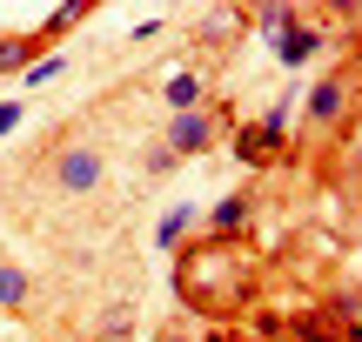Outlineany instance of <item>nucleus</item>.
I'll return each mask as SVG.
<instances>
[{
	"label": "nucleus",
	"mask_w": 362,
	"mask_h": 342,
	"mask_svg": "<svg viewBox=\"0 0 362 342\" xmlns=\"http://www.w3.org/2000/svg\"><path fill=\"white\" fill-rule=\"evenodd\" d=\"M342 107H349V81H322V88L309 94V121H342Z\"/></svg>",
	"instance_id": "nucleus-5"
},
{
	"label": "nucleus",
	"mask_w": 362,
	"mask_h": 342,
	"mask_svg": "<svg viewBox=\"0 0 362 342\" xmlns=\"http://www.w3.org/2000/svg\"><path fill=\"white\" fill-rule=\"evenodd\" d=\"M0 309H27V276L13 262H0Z\"/></svg>",
	"instance_id": "nucleus-8"
},
{
	"label": "nucleus",
	"mask_w": 362,
	"mask_h": 342,
	"mask_svg": "<svg viewBox=\"0 0 362 342\" xmlns=\"http://www.w3.org/2000/svg\"><path fill=\"white\" fill-rule=\"evenodd\" d=\"M296 342H336V336H329L322 322H315V329H309V336H296Z\"/></svg>",
	"instance_id": "nucleus-14"
},
{
	"label": "nucleus",
	"mask_w": 362,
	"mask_h": 342,
	"mask_svg": "<svg viewBox=\"0 0 362 342\" xmlns=\"http://www.w3.org/2000/svg\"><path fill=\"white\" fill-rule=\"evenodd\" d=\"M315 54H322V34H315V27L288 20L282 34H275V61H282V67H302V61H315Z\"/></svg>",
	"instance_id": "nucleus-4"
},
{
	"label": "nucleus",
	"mask_w": 362,
	"mask_h": 342,
	"mask_svg": "<svg viewBox=\"0 0 362 342\" xmlns=\"http://www.w3.org/2000/svg\"><path fill=\"white\" fill-rule=\"evenodd\" d=\"M248 276L255 269L228 249V242H208V249H188L181 255V295L208 316H235L248 302Z\"/></svg>",
	"instance_id": "nucleus-1"
},
{
	"label": "nucleus",
	"mask_w": 362,
	"mask_h": 342,
	"mask_svg": "<svg viewBox=\"0 0 362 342\" xmlns=\"http://www.w3.org/2000/svg\"><path fill=\"white\" fill-rule=\"evenodd\" d=\"M94 336H101V342H121V336H128V309H107V316H101V329H94Z\"/></svg>",
	"instance_id": "nucleus-12"
},
{
	"label": "nucleus",
	"mask_w": 362,
	"mask_h": 342,
	"mask_svg": "<svg viewBox=\"0 0 362 342\" xmlns=\"http://www.w3.org/2000/svg\"><path fill=\"white\" fill-rule=\"evenodd\" d=\"M194 101H202V74H175L168 81V107H175V114H188Z\"/></svg>",
	"instance_id": "nucleus-10"
},
{
	"label": "nucleus",
	"mask_w": 362,
	"mask_h": 342,
	"mask_svg": "<svg viewBox=\"0 0 362 342\" xmlns=\"http://www.w3.org/2000/svg\"><path fill=\"white\" fill-rule=\"evenodd\" d=\"M13 121H21V101H0V134H7Z\"/></svg>",
	"instance_id": "nucleus-13"
},
{
	"label": "nucleus",
	"mask_w": 362,
	"mask_h": 342,
	"mask_svg": "<svg viewBox=\"0 0 362 342\" xmlns=\"http://www.w3.org/2000/svg\"><path fill=\"white\" fill-rule=\"evenodd\" d=\"M248 215H255V201H248V195H221L215 208H208V228H215V242H221V235H235Z\"/></svg>",
	"instance_id": "nucleus-6"
},
{
	"label": "nucleus",
	"mask_w": 362,
	"mask_h": 342,
	"mask_svg": "<svg viewBox=\"0 0 362 342\" xmlns=\"http://www.w3.org/2000/svg\"><path fill=\"white\" fill-rule=\"evenodd\" d=\"M188 222H194V201H181V208L161 215V235H155V242H161V249H175V242L188 235Z\"/></svg>",
	"instance_id": "nucleus-9"
},
{
	"label": "nucleus",
	"mask_w": 362,
	"mask_h": 342,
	"mask_svg": "<svg viewBox=\"0 0 362 342\" xmlns=\"http://www.w3.org/2000/svg\"><path fill=\"white\" fill-rule=\"evenodd\" d=\"M269 148H275L269 128H242V134H235V155H242V161H269Z\"/></svg>",
	"instance_id": "nucleus-7"
},
{
	"label": "nucleus",
	"mask_w": 362,
	"mask_h": 342,
	"mask_svg": "<svg viewBox=\"0 0 362 342\" xmlns=\"http://www.w3.org/2000/svg\"><path fill=\"white\" fill-rule=\"evenodd\" d=\"M21 61H34V40H0V74L21 67Z\"/></svg>",
	"instance_id": "nucleus-11"
},
{
	"label": "nucleus",
	"mask_w": 362,
	"mask_h": 342,
	"mask_svg": "<svg viewBox=\"0 0 362 342\" xmlns=\"http://www.w3.org/2000/svg\"><path fill=\"white\" fill-rule=\"evenodd\" d=\"M101 175H107V161L94 148H61L54 155V188L61 195H88V188H101Z\"/></svg>",
	"instance_id": "nucleus-2"
},
{
	"label": "nucleus",
	"mask_w": 362,
	"mask_h": 342,
	"mask_svg": "<svg viewBox=\"0 0 362 342\" xmlns=\"http://www.w3.org/2000/svg\"><path fill=\"white\" fill-rule=\"evenodd\" d=\"M208 141H215V121H208L202 107H188V114H175V121H168V141H161V148L181 161V155H202Z\"/></svg>",
	"instance_id": "nucleus-3"
},
{
	"label": "nucleus",
	"mask_w": 362,
	"mask_h": 342,
	"mask_svg": "<svg viewBox=\"0 0 362 342\" xmlns=\"http://www.w3.org/2000/svg\"><path fill=\"white\" fill-rule=\"evenodd\" d=\"M168 342H188V336H168Z\"/></svg>",
	"instance_id": "nucleus-15"
}]
</instances>
